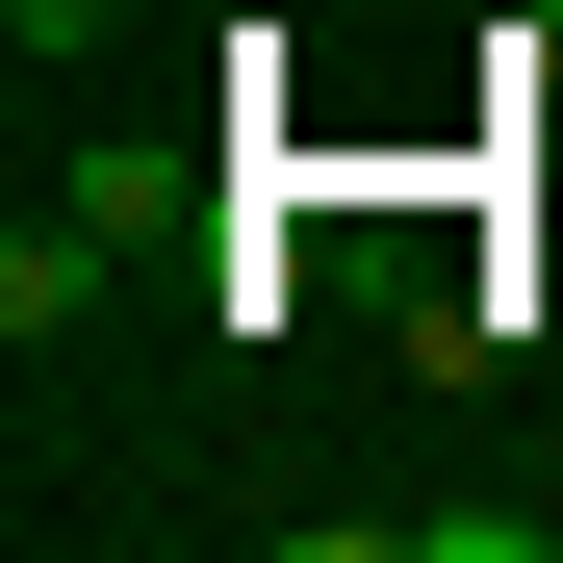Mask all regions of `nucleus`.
<instances>
[{
    "instance_id": "f03ea898",
    "label": "nucleus",
    "mask_w": 563,
    "mask_h": 563,
    "mask_svg": "<svg viewBox=\"0 0 563 563\" xmlns=\"http://www.w3.org/2000/svg\"><path fill=\"white\" fill-rule=\"evenodd\" d=\"M103 26H129V0H0V52H26V77H77Z\"/></svg>"
},
{
    "instance_id": "7ed1b4c3",
    "label": "nucleus",
    "mask_w": 563,
    "mask_h": 563,
    "mask_svg": "<svg viewBox=\"0 0 563 563\" xmlns=\"http://www.w3.org/2000/svg\"><path fill=\"white\" fill-rule=\"evenodd\" d=\"M231 26H282V0H231Z\"/></svg>"
},
{
    "instance_id": "f257e3e1",
    "label": "nucleus",
    "mask_w": 563,
    "mask_h": 563,
    "mask_svg": "<svg viewBox=\"0 0 563 563\" xmlns=\"http://www.w3.org/2000/svg\"><path fill=\"white\" fill-rule=\"evenodd\" d=\"M0 333H26V358H77V333H103V231H77V206H26V231H0Z\"/></svg>"
}]
</instances>
